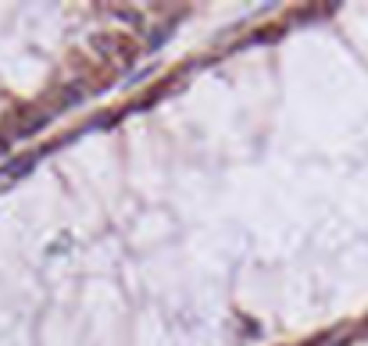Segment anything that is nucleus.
Returning <instances> with one entry per match:
<instances>
[{
    "label": "nucleus",
    "instance_id": "obj_2",
    "mask_svg": "<svg viewBox=\"0 0 368 346\" xmlns=\"http://www.w3.org/2000/svg\"><path fill=\"white\" fill-rule=\"evenodd\" d=\"M150 75H154V65H147V68H140V72H136L133 79H126V86L133 89V86H140V82H143V79H150Z\"/></svg>",
    "mask_w": 368,
    "mask_h": 346
},
{
    "label": "nucleus",
    "instance_id": "obj_1",
    "mask_svg": "<svg viewBox=\"0 0 368 346\" xmlns=\"http://www.w3.org/2000/svg\"><path fill=\"white\" fill-rule=\"evenodd\" d=\"M175 29H179V18H168V22H165L161 29H154V33L147 36V47H143V50H147V54H158V50H161V47L168 43V36L175 33Z\"/></svg>",
    "mask_w": 368,
    "mask_h": 346
},
{
    "label": "nucleus",
    "instance_id": "obj_4",
    "mask_svg": "<svg viewBox=\"0 0 368 346\" xmlns=\"http://www.w3.org/2000/svg\"><path fill=\"white\" fill-rule=\"evenodd\" d=\"M8 150H11V136L0 133V153H8Z\"/></svg>",
    "mask_w": 368,
    "mask_h": 346
},
{
    "label": "nucleus",
    "instance_id": "obj_3",
    "mask_svg": "<svg viewBox=\"0 0 368 346\" xmlns=\"http://www.w3.org/2000/svg\"><path fill=\"white\" fill-rule=\"evenodd\" d=\"M118 15H122V22H129V25H140V15H136V11H126V8H122Z\"/></svg>",
    "mask_w": 368,
    "mask_h": 346
}]
</instances>
